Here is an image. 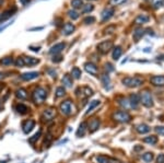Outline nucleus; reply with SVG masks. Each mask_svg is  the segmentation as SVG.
<instances>
[{"mask_svg": "<svg viewBox=\"0 0 164 163\" xmlns=\"http://www.w3.org/2000/svg\"><path fill=\"white\" fill-rule=\"evenodd\" d=\"M46 98H47V91H46V89L42 88V87L36 88L32 93V101L37 105L44 103Z\"/></svg>", "mask_w": 164, "mask_h": 163, "instance_id": "1", "label": "nucleus"}, {"mask_svg": "<svg viewBox=\"0 0 164 163\" xmlns=\"http://www.w3.org/2000/svg\"><path fill=\"white\" fill-rule=\"evenodd\" d=\"M112 118L117 123H129L131 121V115L127 111H117L114 112L112 115Z\"/></svg>", "mask_w": 164, "mask_h": 163, "instance_id": "2", "label": "nucleus"}, {"mask_svg": "<svg viewBox=\"0 0 164 163\" xmlns=\"http://www.w3.org/2000/svg\"><path fill=\"white\" fill-rule=\"evenodd\" d=\"M123 83L128 88H138L143 83V79L141 77H126L123 79Z\"/></svg>", "mask_w": 164, "mask_h": 163, "instance_id": "3", "label": "nucleus"}, {"mask_svg": "<svg viewBox=\"0 0 164 163\" xmlns=\"http://www.w3.org/2000/svg\"><path fill=\"white\" fill-rule=\"evenodd\" d=\"M59 108H60V112L66 116L71 115V114L73 113V111H75L73 103H72L70 100H66V101H64V102L60 103Z\"/></svg>", "mask_w": 164, "mask_h": 163, "instance_id": "4", "label": "nucleus"}, {"mask_svg": "<svg viewBox=\"0 0 164 163\" xmlns=\"http://www.w3.org/2000/svg\"><path fill=\"white\" fill-rule=\"evenodd\" d=\"M140 102L146 107H151L153 105V99H152L151 92H149L148 90H144L143 92H141V94H140Z\"/></svg>", "mask_w": 164, "mask_h": 163, "instance_id": "5", "label": "nucleus"}, {"mask_svg": "<svg viewBox=\"0 0 164 163\" xmlns=\"http://www.w3.org/2000/svg\"><path fill=\"white\" fill-rule=\"evenodd\" d=\"M113 47H114V43H113V41H103V42H101L99 44V45L96 46L97 48V52L101 54H107L111 49H113Z\"/></svg>", "mask_w": 164, "mask_h": 163, "instance_id": "6", "label": "nucleus"}, {"mask_svg": "<svg viewBox=\"0 0 164 163\" xmlns=\"http://www.w3.org/2000/svg\"><path fill=\"white\" fill-rule=\"evenodd\" d=\"M56 114H57V111L55 107H48L46 110H44L42 114V121L43 122H50L53 121L55 117H56Z\"/></svg>", "mask_w": 164, "mask_h": 163, "instance_id": "7", "label": "nucleus"}, {"mask_svg": "<svg viewBox=\"0 0 164 163\" xmlns=\"http://www.w3.org/2000/svg\"><path fill=\"white\" fill-rule=\"evenodd\" d=\"M76 94H77L79 98L81 99H87L89 96H91L93 94V90L88 85H84V87H79V88L76 90Z\"/></svg>", "mask_w": 164, "mask_h": 163, "instance_id": "8", "label": "nucleus"}, {"mask_svg": "<svg viewBox=\"0 0 164 163\" xmlns=\"http://www.w3.org/2000/svg\"><path fill=\"white\" fill-rule=\"evenodd\" d=\"M84 69L88 73L92 76H97L99 75V68L96 67V65L93 63H85L84 64Z\"/></svg>", "mask_w": 164, "mask_h": 163, "instance_id": "9", "label": "nucleus"}, {"mask_svg": "<svg viewBox=\"0 0 164 163\" xmlns=\"http://www.w3.org/2000/svg\"><path fill=\"white\" fill-rule=\"evenodd\" d=\"M35 127V121L34 119H27V121L23 122L22 124V129L24 134H29L32 131V129Z\"/></svg>", "mask_w": 164, "mask_h": 163, "instance_id": "10", "label": "nucleus"}, {"mask_svg": "<svg viewBox=\"0 0 164 163\" xmlns=\"http://www.w3.org/2000/svg\"><path fill=\"white\" fill-rule=\"evenodd\" d=\"M100 125H101V122H100V119H97V118H93V119H91V121H90L89 125H88V129H89L90 133L93 134V133H95L97 129H99Z\"/></svg>", "mask_w": 164, "mask_h": 163, "instance_id": "11", "label": "nucleus"}, {"mask_svg": "<svg viewBox=\"0 0 164 163\" xmlns=\"http://www.w3.org/2000/svg\"><path fill=\"white\" fill-rule=\"evenodd\" d=\"M129 103H130V106H131L132 108H138V105H139V103H140L139 94H137V93H132V94H130Z\"/></svg>", "mask_w": 164, "mask_h": 163, "instance_id": "12", "label": "nucleus"}, {"mask_svg": "<svg viewBox=\"0 0 164 163\" xmlns=\"http://www.w3.org/2000/svg\"><path fill=\"white\" fill-rule=\"evenodd\" d=\"M150 82L155 87H163L164 85V76H153L150 79Z\"/></svg>", "mask_w": 164, "mask_h": 163, "instance_id": "13", "label": "nucleus"}, {"mask_svg": "<svg viewBox=\"0 0 164 163\" xmlns=\"http://www.w3.org/2000/svg\"><path fill=\"white\" fill-rule=\"evenodd\" d=\"M113 14H114V9L113 8H105L102 12V22H106L107 20L112 18Z\"/></svg>", "mask_w": 164, "mask_h": 163, "instance_id": "14", "label": "nucleus"}, {"mask_svg": "<svg viewBox=\"0 0 164 163\" xmlns=\"http://www.w3.org/2000/svg\"><path fill=\"white\" fill-rule=\"evenodd\" d=\"M65 47H66L65 43H58V44H56V45H54L50 48L49 53L53 54V55H57V54H59L60 52H62V50L65 49Z\"/></svg>", "mask_w": 164, "mask_h": 163, "instance_id": "15", "label": "nucleus"}, {"mask_svg": "<svg viewBox=\"0 0 164 163\" xmlns=\"http://www.w3.org/2000/svg\"><path fill=\"white\" fill-rule=\"evenodd\" d=\"M76 26L72 23H65V25L62 26V34L64 35H70L75 32Z\"/></svg>", "mask_w": 164, "mask_h": 163, "instance_id": "16", "label": "nucleus"}, {"mask_svg": "<svg viewBox=\"0 0 164 163\" xmlns=\"http://www.w3.org/2000/svg\"><path fill=\"white\" fill-rule=\"evenodd\" d=\"M96 162L97 163H119V161H117L115 159H112L106 156H97Z\"/></svg>", "mask_w": 164, "mask_h": 163, "instance_id": "17", "label": "nucleus"}, {"mask_svg": "<svg viewBox=\"0 0 164 163\" xmlns=\"http://www.w3.org/2000/svg\"><path fill=\"white\" fill-rule=\"evenodd\" d=\"M38 76H40V73H38V72L32 71V72L23 73V75L21 76V79H22V80H24V81H31V80H33V79L38 78Z\"/></svg>", "mask_w": 164, "mask_h": 163, "instance_id": "18", "label": "nucleus"}, {"mask_svg": "<svg viewBox=\"0 0 164 163\" xmlns=\"http://www.w3.org/2000/svg\"><path fill=\"white\" fill-rule=\"evenodd\" d=\"M149 20H150L149 15H147V14H139L136 19H135V24L141 25V24H144V23H148V22H149Z\"/></svg>", "mask_w": 164, "mask_h": 163, "instance_id": "19", "label": "nucleus"}, {"mask_svg": "<svg viewBox=\"0 0 164 163\" xmlns=\"http://www.w3.org/2000/svg\"><path fill=\"white\" fill-rule=\"evenodd\" d=\"M15 8H13L12 10L11 9H9V10H7V11H5V12H2L1 14H0V22H2V21H6L7 19H9L10 17H12L13 15V13L15 12Z\"/></svg>", "mask_w": 164, "mask_h": 163, "instance_id": "20", "label": "nucleus"}, {"mask_svg": "<svg viewBox=\"0 0 164 163\" xmlns=\"http://www.w3.org/2000/svg\"><path fill=\"white\" fill-rule=\"evenodd\" d=\"M15 96H17L19 100H26L27 99V91L25 90V89H18L17 91H15Z\"/></svg>", "mask_w": 164, "mask_h": 163, "instance_id": "21", "label": "nucleus"}, {"mask_svg": "<svg viewBox=\"0 0 164 163\" xmlns=\"http://www.w3.org/2000/svg\"><path fill=\"white\" fill-rule=\"evenodd\" d=\"M151 128L147 125V124H139V125L136 126V130L139 134H147L150 131Z\"/></svg>", "mask_w": 164, "mask_h": 163, "instance_id": "22", "label": "nucleus"}, {"mask_svg": "<svg viewBox=\"0 0 164 163\" xmlns=\"http://www.w3.org/2000/svg\"><path fill=\"white\" fill-rule=\"evenodd\" d=\"M15 111H17L19 114H21V115H24V114H26L27 112H29V107H27L26 105H24L23 103H19V104H17V106H15Z\"/></svg>", "mask_w": 164, "mask_h": 163, "instance_id": "23", "label": "nucleus"}, {"mask_svg": "<svg viewBox=\"0 0 164 163\" xmlns=\"http://www.w3.org/2000/svg\"><path fill=\"white\" fill-rule=\"evenodd\" d=\"M72 77L70 75H65L64 78H62V84L67 87V88H71L72 84H73V80H72Z\"/></svg>", "mask_w": 164, "mask_h": 163, "instance_id": "24", "label": "nucleus"}, {"mask_svg": "<svg viewBox=\"0 0 164 163\" xmlns=\"http://www.w3.org/2000/svg\"><path fill=\"white\" fill-rule=\"evenodd\" d=\"M122 54H123V49H122V47L120 46H116V47L113 49V59L114 60H118L119 59V57L122 56Z\"/></svg>", "mask_w": 164, "mask_h": 163, "instance_id": "25", "label": "nucleus"}, {"mask_svg": "<svg viewBox=\"0 0 164 163\" xmlns=\"http://www.w3.org/2000/svg\"><path fill=\"white\" fill-rule=\"evenodd\" d=\"M24 64L26 66H34V65H37L40 63L37 58H34V57H24Z\"/></svg>", "mask_w": 164, "mask_h": 163, "instance_id": "26", "label": "nucleus"}, {"mask_svg": "<svg viewBox=\"0 0 164 163\" xmlns=\"http://www.w3.org/2000/svg\"><path fill=\"white\" fill-rule=\"evenodd\" d=\"M87 128H88L87 123H84V122H83V123L80 124L79 128H78V130H77V136H78V137H82V136H84L85 131H87Z\"/></svg>", "mask_w": 164, "mask_h": 163, "instance_id": "27", "label": "nucleus"}, {"mask_svg": "<svg viewBox=\"0 0 164 163\" xmlns=\"http://www.w3.org/2000/svg\"><path fill=\"white\" fill-rule=\"evenodd\" d=\"M81 76H82V72L81 70H80L79 68L78 67H75V68H72V70H71V77L73 79H80L81 78Z\"/></svg>", "mask_w": 164, "mask_h": 163, "instance_id": "28", "label": "nucleus"}, {"mask_svg": "<svg viewBox=\"0 0 164 163\" xmlns=\"http://www.w3.org/2000/svg\"><path fill=\"white\" fill-rule=\"evenodd\" d=\"M143 142L150 143V145H155L158 142V137L157 136H148V137L143 138Z\"/></svg>", "mask_w": 164, "mask_h": 163, "instance_id": "29", "label": "nucleus"}, {"mask_svg": "<svg viewBox=\"0 0 164 163\" xmlns=\"http://www.w3.org/2000/svg\"><path fill=\"white\" fill-rule=\"evenodd\" d=\"M65 94H66V90L64 87H58V88L56 89V92H55V96H56V99L62 98Z\"/></svg>", "mask_w": 164, "mask_h": 163, "instance_id": "30", "label": "nucleus"}, {"mask_svg": "<svg viewBox=\"0 0 164 163\" xmlns=\"http://www.w3.org/2000/svg\"><path fill=\"white\" fill-rule=\"evenodd\" d=\"M144 34V30L143 29H141V28H138V29H136V30L134 31V38L135 40H139L140 37H142V35Z\"/></svg>", "mask_w": 164, "mask_h": 163, "instance_id": "31", "label": "nucleus"}, {"mask_svg": "<svg viewBox=\"0 0 164 163\" xmlns=\"http://www.w3.org/2000/svg\"><path fill=\"white\" fill-rule=\"evenodd\" d=\"M100 105V101L99 100H94V101H92L91 102V104H90V106H89V108H88V111H87V113H85V115H89L91 112H92L93 110H94L96 106H99Z\"/></svg>", "mask_w": 164, "mask_h": 163, "instance_id": "32", "label": "nucleus"}, {"mask_svg": "<svg viewBox=\"0 0 164 163\" xmlns=\"http://www.w3.org/2000/svg\"><path fill=\"white\" fill-rule=\"evenodd\" d=\"M13 64V58L12 57H5L2 59H0V65L2 66H10Z\"/></svg>", "mask_w": 164, "mask_h": 163, "instance_id": "33", "label": "nucleus"}, {"mask_svg": "<svg viewBox=\"0 0 164 163\" xmlns=\"http://www.w3.org/2000/svg\"><path fill=\"white\" fill-rule=\"evenodd\" d=\"M142 160H143L144 162H151V161L153 160V153L147 152V153H144V154H142Z\"/></svg>", "mask_w": 164, "mask_h": 163, "instance_id": "34", "label": "nucleus"}, {"mask_svg": "<svg viewBox=\"0 0 164 163\" xmlns=\"http://www.w3.org/2000/svg\"><path fill=\"white\" fill-rule=\"evenodd\" d=\"M13 64H14L15 67H19V68L24 67V66H25V64H24V59H23L22 57H18L17 59H15V60L13 61Z\"/></svg>", "mask_w": 164, "mask_h": 163, "instance_id": "35", "label": "nucleus"}, {"mask_svg": "<svg viewBox=\"0 0 164 163\" xmlns=\"http://www.w3.org/2000/svg\"><path fill=\"white\" fill-rule=\"evenodd\" d=\"M93 9H94V6L93 5H83L82 6V13H88V12H91V11H93Z\"/></svg>", "mask_w": 164, "mask_h": 163, "instance_id": "36", "label": "nucleus"}, {"mask_svg": "<svg viewBox=\"0 0 164 163\" xmlns=\"http://www.w3.org/2000/svg\"><path fill=\"white\" fill-rule=\"evenodd\" d=\"M41 135H42V130H38V133H36L34 136H33V137L29 138V142H30V143H35L36 141L38 140V138L41 137Z\"/></svg>", "mask_w": 164, "mask_h": 163, "instance_id": "37", "label": "nucleus"}, {"mask_svg": "<svg viewBox=\"0 0 164 163\" xmlns=\"http://www.w3.org/2000/svg\"><path fill=\"white\" fill-rule=\"evenodd\" d=\"M71 6L75 9H79L83 6V1L82 0H71Z\"/></svg>", "mask_w": 164, "mask_h": 163, "instance_id": "38", "label": "nucleus"}, {"mask_svg": "<svg viewBox=\"0 0 164 163\" xmlns=\"http://www.w3.org/2000/svg\"><path fill=\"white\" fill-rule=\"evenodd\" d=\"M67 13H68V15H69V18H71L72 20H77V19L79 18V13L75 10H69Z\"/></svg>", "mask_w": 164, "mask_h": 163, "instance_id": "39", "label": "nucleus"}, {"mask_svg": "<svg viewBox=\"0 0 164 163\" xmlns=\"http://www.w3.org/2000/svg\"><path fill=\"white\" fill-rule=\"evenodd\" d=\"M163 1L164 0H152V7L158 9V8L163 6Z\"/></svg>", "mask_w": 164, "mask_h": 163, "instance_id": "40", "label": "nucleus"}, {"mask_svg": "<svg viewBox=\"0 0 164 163\" xmlns=\"http://www.w3.org/2000/svg\"><path fill=\"white\" fill-rule=\"evenodd\" d=\"M95 22V18L94 17H88V18H85L84 20H83V23H85V24H92V23Z\"/></svg>", "mask_w": 164, "mask_h": 163, "instance_id": "41", "label": "nucleus"}, {"mask_svg": "<svg viewBox=\"0 0 164 163\" xmlns=\"http://www.w3.org/2000/svg\"><path fill=\"white\" fill-rule=\"evenodd\" d=\"M115 26L114 25H111V26H108V28H106L104 30V33L105 34H112V33H114L115 32Z\"/></svg>", "mask_w": 164, "mask_h": 163, "instance_id": "42", "label": "nucleus"}, {"mask_svg": "<svg viewBox=\"0 0 164 163\" xmlns=\"http://www.w3.org/2000/svg\"><path fill=\"white\" fill-rule=\"evenodd\" d=\"M102 81H103V84L104 85H106V84H108L109 83V77H108V75H103L102 76Z\"/></svg>", "mask_w": 164, "mask_h": 163, "instance_id": "43", "label": "nucleus"}, {"mask_svg": "<svg viewBox=\"0 0 164 163\" xmlns=\"http://www.w3.org/2000/svg\"><path fill=\"white\" fill-rule=\"evenodd\" d=\"M155 131H157V134H159V135H164V127L163 126H158V127H155Z\"/></svg>", "mask_w": 164, "mask_h": 163, "instance_id": "44", "label": "nucleus"}, {"mask_svg": "<svg viewBox=\"0 0 164 163\" xmlns=\"http://www.w3.org/2000/svg\"><path fill=\"white\" fill-rule=\"evenodd\" d=\"M105 70H106L107 72H111V71L114 70V67H113V65H111V64H106V65H105Z\"/></svg>", "mask_w": 164, "mask_h": 163, "instance_id": "45", "label": "nucleus"}, {"mask_svg": "<svg viewBox=\"0 0 164 163\" xmlns=\"http://www.w3.org/2000/svg\"><path fill=\"white\" fill-rule=\"evenodd\" d=\"M157 163H164V154H163V153H161V154H159V156H158Z\"/></svg>", "mask_w": 164, "mask_h": 163, "instance_id": "46", "label": "nucleus"}, {"mask_svg": "<svg viewBox=\"0 0 164 163\" xmlns=\"http://www.w3.org/2000/svg\"><path fill=\"white\" fill-rule=\"evenodd\" d=\"M61 60H62L61 56H56V55H55L54 58H53V61H54V63H60Z\"/></svg>", "mask_w": 164, "mask_h": 163, "instance_id": "47", "label": "nucleus"}, {"mask_svg": "<svg viewBox=\"0 0 164 163\" xmlns=\"http://www.w3.org/2000/svg\"><path fill=\"white\" fill-rule=\"evenodd\" d=\"M50 141H52V136L48 135V136H47V138H45V140H44V145H49Z\"/></svg>", "mask_w": 164, "mask_h": 163, "instance_id": "48", "label": "nucleus"}, {"mask_svg": "<svg viewBox=\"0 0 164 163\" xmlns=\"http://www.w3.org/2000/svg\"><path fill=\"white\" fill-rule=\"evenodd\" d=\"M126 0H112V2L114 3V5H120V3L125 2Z\"/></svg>", "mask_w": 164, "mask_h": 163, "instance_id": "49", "label": "nucleus"}, {"mask_svg": "<svg viewBox=\"0 0 164 163\" xmlns=\"http://www.w3.org/2000/svg\"><path fill=\"white\" fill-rule=\"evenodd\" d=\"M6 88V83H3V82H0V92L3 90V89Z\"/></svg>", "mask_w": 164, "mask_h": 163, "instance_id": "50", "label": "nucleus"}, {"mask_svg": "<svg viewBox=\"0 0 164 163\" xmlns=\"http://www.w3.org/2000/svg\"><path fill=\"white\" fill-rule=\"evenodd\" d=\"M6 73L5 72H1V71H0V80H1V79H2V78H5V77H6Z\"/></svg>", "mask_w": 164, "mask_h": 163, "instance_id": "51", "label": "nucleus"}, {"mask_svg": "<svg viewBox=\"0 0 164 163\" xmlns=\"http://www.w3.org/2000/svg\"><path fill=\"white\" fill-rule=\"evenodd\" d=\"M29 1H30V0H21V2H22L23 5H26V3L29 2Z\"/></svg>", "mask_w": 164, "mask_h": 163, "instance_id": "52", "label": "nucleus"}, {"mask_svg": "<svg viewBox=\"0 0 164 163\" xmlns=\"http://www.w3.org/2000/svg\"><path fill=\"white\" fill-rule=\"evenodd\" d=\"M141 149H142V147H136V148H135V150L138 151V150H141Z\"/></svg>", "mask_w": 164, "mask_h": 163, "instance_id": "53", "label": "nucleus"}, {"mask_svg": "<svg viewBox=\"0 0 164 163\" xmlns=\"http://www.w3.org/2000/svg\"><path fill=\"white\" fill-rule=\"evenodd\" d=\"M2 110V102H1V101H0V111Z\"/></svg>", "mask_w": 164, "mask_h": 163, "instance_id": "54", "label": "nucleus"}, {"mask_svg": "<svg viewBox=\"0 0 164 163\" xmlns=\"http://www.w3.org/2000/svg\"><path fill=\"white\" fill-rule=\"evenodd\" d=\"M2 3H3V0H0V6L2 5Z\"/></svg>", "mask_w": 164, "mask_h": 163, "instance_id": "55", "label": "nucleus"}]
</instances>
